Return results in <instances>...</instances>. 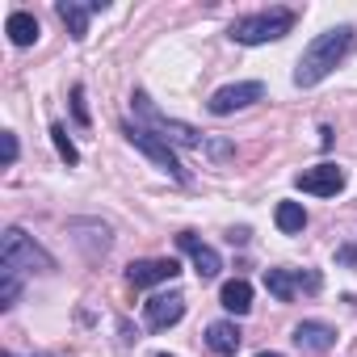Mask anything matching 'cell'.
<instances>
[{"instance_id": "cell-1", "label": "cell", "mask_w": 357, "mask_h": 357, "mask_svg": "<svg viewBox=\"0 0 357 357\" xmlns=\"http://www.w3.org/2000/svg\"><path fill=\"white\" fill-rule=\"evenodd\" d=\"M349 47H353V26H336V30H324L319 38H311L307 51L298 55L294 84H298V89H315L319 80H328L332 68L349 55Z\"/></svg>"}, {"instance_id": "cell-2", "label": "cell", "mask_w": 357, "mask_h": 357, "mask_svg": "<svg viewBox=\"0 0 357 357\" xmlns=\"http://www.w3.org/2000/svg\"><path fill=\"white\" fill-rule=\"evenodd\" d=\"M130 105H135V118H139V122H143L151 135H160L164 143H176V147H206V135H202L198 126H190V122H176V118H164V114L151 105V97H147L143 89H135Z\"/></svg>"}, {"instance_id": "cell-3", "label": "cell", "mask_w": 357, "mask_h": 357, "mask_svg": "<svg viewBox=\"0 0 357 357\" xmlns=\"http://www.w3.org/2000/svg\"><path fill=\"white\" fill-rule=\"evenodd\" d=\"M294 30V9H261V13H248L231 26V38L244 43V47H261V43H278Z\"/></svg>"}, {"instance_id": "cell-4", "label": "cell", "mask_w": 357, "mask_h": 357, "mask_svg": "<svg viewBox=\"0 0 357 357\" xmlns=\"http://www.w3.org/2000/svg\"><path fill=\"white\" fill-rule=\"evenodd\" d=\"M122 135H126V143L130 147H139L160 172H168L172 181H181V185H190V168L176 160V151H172V143H164L160 135H151L147 126H135V122H122Z\"/></svg>"}, {"instance_id": "cell-5", "label": "cell", "mask_w": 357, "mask_h": 357, "mask_svg": "<svg viewBox=\"0 0 357 357\" xmlns=\"http://www.w3.org/2000/svg\"><path fill=\"white\" fill-rule=\"evenodd\" d=\"M0 265H13L22 273H51L55 269V257L43 252L22 227H9L5 236H0Z\"/></svg>"}, {"instance_id": "cell-6", "label": "cell", "mask_w": 357, "mask_h": 357, "mask_svg": "<svg viewBox=\"0 0 357 357\" xmlns=\"http://www.w3.org/2000/svg\"><path fill=\"white\" fill-rule=\"evenodd\" d=\"M319 286H324V278H319L315 269H265V290H269L278 303H294L298 290L319 294Z\"/></svg>"}, {"instance_id": "cell-7", "label": "cell", "mask_w": 357, "mask_h": 357, "mask_svg": "<svg viewBox=\"0 0 357 357\" xmlns=\"http://www.w3.org/2000/svg\"><path fill=\"white\" fill-rule=\"evenodd\" d=\"M261 97H265V84H261V80H240V84H223L219 93H211L206 109H211L215 118H227V114H236V109H248V105L261 101Z\"/></svg>"}, {"instance_id": "cell-8", "label": "cell", "mask_w": 357, "mask_h": 357, "mask_svg": "<svg viewBox=\"0 0 357 357\" xmlns=\"http://www.w3.org/2000/svg\"><path fill=\"white\" fill-rule=\"evenodd\" d=\"M344 181H349V176H344L340 164H315V168H303L294 176V190L315 194V198H336L344 190Z\"/></svg>"}, {"instance_id": "cell-9", "label": "cell", "mask_w": 357, "mask_h": 357, "mask_svg": "<svg viewBox=\"0 0 357 357\" xmlns=\"http://www.w3.org/2000/svg\"><path fill=\"white\" fill-rule=\"evenodd\" d=\"M176 273H181V261H172V257H143V261H130V265H126V282H130L135 290L172 282Z\"/></svg>"}, {"instance_id": "cell-10", "label": "cell", "mask_w": 357, "mask_h": 357, "mask_svg": "<svg viewBox=\"0 0 357 357\" xmlns=\"http://www.w3.org/2000/svg\"><path fill=\"white\" fill-rule=\"evenodd\" d=\"M181 315H185V294H155L143 307V319H147L151 332H164L172 324H181Z\"/></svg>"}, {"instance_id": "cell-11", "label": "cell", "mask_w": 357, "mask_h": 357, "mask_svg": "<svg viewBox=\"0 0 357 357\" xmlns=\"http://www.w3.org/2000/svg\"><path fill=\"white\" fill-rule=\"evenodd\" d=\"M101 9H105V0H89V5H80V0H59V5H55L59 22L68 26V34H72L76 43H84V38H89V17H93V13H101Z\"/></svg>"}, {"instance_id": "cell-12", "label": "cell", "mask_w": 357, "mask_h": 357, "mask_svg": "<svg viewBox=\"0 0 357 357\" xmlns=\"http://www.w3.org/2000/svg\"><path fill=\"white\" fill-rule=\"evenodd\" d=\"M176 244H181V252H190V261H194V269H198V278H202V282L219 278L223 261H219V252H215L211 244H202L194 231H181V236H176Z\"/></svg>"}, {"instance_id": "cell-13", "label": "cell", "mask_w": 357, "mask_h": 357, "mask_svg": "<svg viewBox=\"0 0 357 357\" xmlns=\"http://www.w3.org/2000/svg\"><path fill=\"white\" fill-rule=\"evenodd\" d=\"M294 344H298L303 353H328V349L336 344V328L324 324V319H303V324L294 328Z\"/></svg>"}, {"instance_id": "cell-14", "label": "cell", "mask_w": 357, "mask_h": 357, "mask_svg": "<svg viewBox=\"0 0 357 357\" xmlns=\"http://www.w3.org/2000/svg\"><path fill=\"white\" fill-rule=\"evenodd\" d=\"M240 344H244V332H240L231 319H215V324L206 328V349H211L215 357H236Z\"/></svg>"}, {"instance_id": "cell-15", "label": "cell", "mask_w": 357, "mask_h": 357, "mask_svg": "<svg viewBox=\"0 0 357 357\" xmlns=\"http://www.w3.org/2000/svg\"><path fill=\"white\" fill-rule=\"evenodd\" d=\"M5 34H9V43H13V47H34L43 30H38V17H34V13H22V9H17V13H9Z\"/></svg>"}, {"instance_id": "cell-16", "label": "cell", "mask_w": 357, "mask_h": 357, "mask_svg": "<svg viewBox=\"0 0 357 357\" xmlns=\"http://www.w3.org/2000/svg\"><path fill=\"white\" fill-rule=\"evenodd\" d=\"M219 303H223L231 315H248V311H252V286H248L244 278H231V282H223Z\"/></svg>"}, {"instance_id": "cell-17", "label": "cell", "mask_w": 357, "mask_h": 357, "mask_svg": "<svg viewBox=\"0 0 357 357\" xmlns=\"http://www.w3.org/2000/svg\"><path fill=\"white\" fill-rule=\"evenodd\" d=\"M273 223H278L282 236H298V231L307 227V211H303V202H278Z\"/></svg>"}, {"instance_id": "cell-18", "label": "cell", "mask_w": 357, "mask_h": 357, "mask_svg": "<svg viewBox=\"0 0 357 357\" xmlns=\"http://www.w3.org/2000/svg\"><path fill=\"white\" fill-rule=\"evenodd\" d=\"M17 298H22V269L0 265V311H9Z\"/></svg>"}, {"instance_id": "cell-19", "label": "cell", "mask_w": 357, "mask_h": 357, "mask_svg": "<svg viewBox=\"0 0 357 357\" xmlns=\"http://www.w3.org/2000/svg\"><path fill=\"white\" fill-rule=\"evenodd\" d=\"M51 143H55V151H59V160H63L68 168H76V164H80V151H76V143L68 139V126H63V122H55V126H51Z\"/></svg>"}, {"instance_id": "cell-20", "label": "cell", "mask_w": 357, "mask_h": 357, "mask_svg": "<svg viewBox=\"0 0 357 357\" xmlns=\"http://www.w3.org/2000/svg\"><path fill=\"white\" fill-rule=\"evenodd\" d=\"M72 118H76V126H89V101H84V84H72Z\"/></svg>"}, {"instance_id": "cell-21", "label": "cell", "mask_w": 357, "mask_h": 357, "mask_svg": "<svg viewBox=\"0 0 357 357\" xmlns=\"http://www.w3.org/2000/svg\"><path fill=\"white\" fill-rule=\"evenodd\" d=\"M336 265L357 269V244H340V248H336Z\"/></svg>"}, {"instance_id": "cell-22", "label": "cell", "mask_w": 357, "mask_h": 357, "mask_svg": "<svg viewBox=\"0 0 357 357\" xmlns=\"http://www.w3.org/2000/svg\"><path fill=\"white\" fill-rule=\"evenodd\" d=\"M17 151H22V147H17V135H13V130H5V164H9V168L17 164Z\"/></svg>"}, {"instance_id": "cell-23", "label": "cell", "mask_w": 357, "mask_h": 357, "mask_svg": "<svg viewBox=\"0 0 357 357\" xmlns=\"http://www.w3.org/2000/svg\"><path fill=\"white\" fill-rule=\"evenodd\" d=\"M206 151H211V155H231V143H223V139H206Z\"/></svg>"}, {"instance_id": "cell-24", "label": "cell", "mask_w": 357, "mask_h": 357, "mask_svg": "<svg viewBox=\"0 0 357 357\" xmlns=\"http://www.w3.org/2000/svg\"><path fill=\"white\" fill-rule=\"evenodd\" d=\"M227 240H231V244H248V227H236V231H231Z\"/></svg>"}, {"instance_id": "cell-25", "label": "cell", "mask_w": 357, "mask_h": 357, "mask_svg": "<svg viewBox=\"0 0 357 357\" xmlns=\"http://www.w3.org/2000/svg\"><path fill=\"white\" fill-rule=\"evenodd\" d=\"M257 357H282V353H257Z\"/></svg>"}, {"instance_id": "cell-26", "label": "cell", "mask_w": 357, "mask_h": 357, "mask_svg": "<svg viewBox=\"0 0 357 357\" xmlns=\"http://www.w3.org/2000/svg\"><path fill=\"white\" fill-rule=\"evenodd\" d=\"M155 357H172V353H155Z\"/></svg>"}]
</instances>
